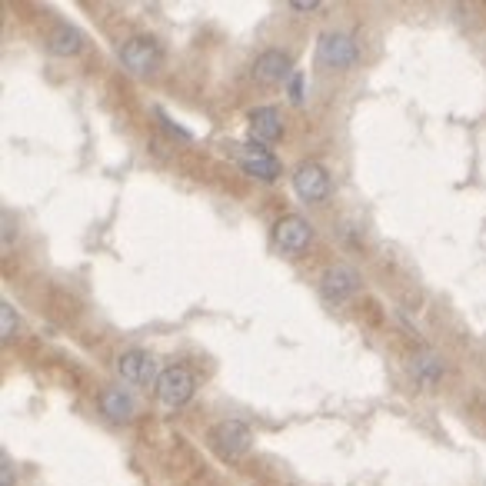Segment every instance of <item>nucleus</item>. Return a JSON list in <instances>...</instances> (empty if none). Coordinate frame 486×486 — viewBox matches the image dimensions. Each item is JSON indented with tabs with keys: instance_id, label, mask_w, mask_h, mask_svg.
<instances>
[{
	"instance_id": "nucleus-1",
	"label": "nucleus",
	"mask_w": 486,
	"mask_h": 486,
	"mask_svg": "<svg viewBox=\"0 0 486 486\" xmlns=\"http://www.w3.org/2000/svg\"><path fill=\"white\" fill-rule=\"evenodd\" d=\"M117 57H120V64H124L130 73H137V77H147L153 70L164 64V47L157 37L150 34H137V37H127L120 47H117Z\"/></svg>"
},
{
	"instance_id": "nucleus-2",
	"label": "nucleus",
	"mask_w": 486,
	"mask_h": 486,
	"mask_svg": "<svg viewBox=\"0 0 486 486\" xmlns=\"http://www.w3.org/2000/svg\"><path fill=\"white\" fill-rule=\"evenodd\" d=\"M194 390H197V380L183 363H174V366L160 370V376H157V400L164 403L167 410L187 406V403L194 400Z\"/></svg>"
},
{
	"instance_id": "nucleus-3",
	"label": "nucleus",
	"mask_w": 486,
	"mask_h": 486,
	"mask_svg": "<svg viewBox=\"0 0 486 486\" xmlns=\"http://www.w3.org/2000/svg\"><path fill=\"white\" fill-rule=\"evenodd\" d=\"M360 57V47L350 34H340V30H327L320 34L317 41V64L320 67H330V70H347L357 64Z\"/></svg>"
},
{
	"instance_id": "nucleus-4",
	"label": "nucleus",
	"mask_w": 486,
	"mask_h": 486,
	"mask_svg": "<svg viewBox=\"0 0 486 486\" xmlns=\"http://www.w3.org/2000/svg\"><path fill=\"white\" fill-rule=\"evenodd\" d=\"M293 190H297V197L304 204H323L330 197V190H334V183H330L327 167H320L313 160H304L300 167L293 170Z\"/></svg>"
},
{
	"instance_id": "nucleus-5",
	"label": "nucleus",
	"mask_w": 486,
	"mask_h": 486,
	"mask_svg": "<svg viewBox=\"0 0 486 486\" xmlns=\"http://www.w3.org/2000/svg\"><path fill=\"white\" fill-rule=\"evenodd\" d=\"M310 240H313V227L304 217H297V213H287V217H280L274 223V243L287 257H300L310 247Z\"/></svg>"
},
{
	"instance_id": "nucleus-6",
	"label": "nucleus",
	"mask_w": 486,
	"mask_h": 486,
	"mask_svg": "<svg viewBox=\"0 0 486 486\" xmlns=\"http://www.w3.org/2000/svg\"><path fill=\"white\" fill-rule=\"evenodd\" d=\"M210 440L217 446V453L227 459H240L253 444V433L243 420H223L210 430Z\"/></svg>"
},
{
	"instance_id": "nucleus-7",
	"label": "nucleus",
	"mask_w": 486,
	"mask_h": 486,
	"mask_svg": "<svg viewBox=\"0 0 486 486\" xmlns=\"http://www.w3.org/2000/svg\"><path fill=\"white\" fill-rule=\"evenodd\" d=\"M236 157H240V167H243V174H251V177H257V181L274 183L280 177V160L270 153L266 143L251 140V143H243V147H240Z\"/></svg>"
},
{
	"instance_id": "nucleus-8",
	"label": "nucleus",
	"mask_w": 486,
	"mask_h": 486,
	"mask_svg": "<svg viewBox=\"0 0 486 486\" xmlns=\"http://www.w3.org/2000/svg\"><path fill=\"white\" fill-rule=\"evenodd\" d=\"M253 81L257 84H283V81H290L293 73V60L287 50H280V47H270L264 54L253 60Z\"/></svg>"
},
{
	"instance_id": "nucleus-9",
	"label": "nucleus",
	"mask_w": 486,
	"mask_h": 486,
	"mask_svg": "<svg viewBox=\"0 0 486 486\" xmlns=\"http://www.w3.org/2000/svg\"><path fill=\"white\" fill-rule=\"evenodd\" d=\"M117 374L124 383H134V387H147L157 380V366H153V357L150 353H143V350H124L120 357H117Z\"/></svg>"
},
{
	"instance_id": "nucleus-10",
	"label": "nucleus",
	"mask_w": 486,
	"mask_h": 486,
	"mask_svg": "<svg viewBox=\"0 0 486 486\" xmlns=\"http://www.w3.org/2000/svg\"><path fill=\"white\" fill-rule=\"evenodd\" d=\"M320 290L330 304H340V300H350L353 293L360 290V274L350 270V266H330L323 280H320Z\"/></svg>"
},
{
	"instance_id": "nucleus-11",
	"label": "nucleus",
	"mask_w": 486,
	"mask_h": 486,
	"mask_svg": "<svg viewBox=\"0 0 486 486\" xmlns=\"http://www.w3.org/2000/svg\"><path fill=\"white\" fill-rule=\"evenodd\" d=\"M100 413L111 420V423H130L134 420V413H137V403H134V397L127 393V390L120 387H104L100 390Z\"/></svg>"
},
{
	"instance_id": "nucleus-12",
	"label": "nucleus",
	"mask_w": 486,
	"mask_h": 486,
	"mask_svg": "<svg viewBox=\"0 0 486 486\" xmlns=\"http://www.w3.org/2000/svg\"><path fill=\"white\" fill-rule=\"evenodd\" d=\"M247 124H251V140H257V143H274V140L283 137V120H280V113L274 107L251 111Z\"/></svg>"
},
{
	"instance_id": "nucleus-13",
	"label": "nucleus",
	"mask_w": 486,
	"mask_h": 486,
	"mask_svg": "<svg viewBox=\"0 0 486 486\" xmlns=\"http://www.w3.org/2000/svg\"><path fill=\"white\" fill-rule=\"evenodd\" d=\"M47 47H50V54L57 57H77L84 50V37H81V30H73L70 24H57V27L47 34Z\"/></svg>"
},
{
	"instance_id": "nucleus-14",
	"label": "nucleus",
	"mask_w": 486,
	"mask_h": 486,
	"mask_svg": "<svg viewBox=\"0 0 486 486\" xmlns=\"http://www.w3.org/2000/svg\"><path fill=\"white\" fill-rule=\"evenodd\" d=\"M440 376H444V363H440V357H433V353H420L417 360H413V380H417L423 390L436 387Z\"/></svg>"
},
{
	"instance_id": "nucleus-15",
	"label": "nucleus",
	"mask_w": 486,
	"mask_h": 486,
	"mask_svg": "<svg viewBox=\"0 0 486 486\" xmlns=\"http://www.w3.org/2000/svg\"><path fill=\"white\" fill-rule=\"evenodd\" d=\"M14 330H17V313H14V306L4 300V304H0V336L11 340Z\"/></svg>"
},
{
	"instance_id": "nucleus-16",
	"label": "nucleus",
	"mask_w": 486,
	"mask_h": 486,
	"mask_svg": "<svg viewBox=\"0 0 486 486\" xmlns=\"http://www.w3.org/2000/svg\"><path fill=\"white\" fill-rule=\"evenodd\" d=\"M157 117L164 120V127H167V130H170V134H174V137L190 140V130H187V127H181V124H174V120H170V117H167V113H164V111H157Z\"/></svg>"
},
{
	"instance_id": "nucleus-17",
	"label": "nucleus",
	"mask_w": 486,
	"mask_h": 486,
	"mask_svg": "<svg viewBox=\"0 0 486 486\" xmlns=\"http://www.w3.org/2000/svg\"><path fill=\"white\" fill-rule=\"evenodd\" d=\"M290 100L293 104H304V73H293L290 77Z\"/></svg>"
},
{
	"instance_id": "nucleus-18",
	"label": "nucleus",
	"mask_w": 486,
	"mask_h": 486,
	"mask_svg": "<svg viewBox=\"0 0 486 486\" xmlns=\"http://www.w3.org/2000/svg\"><path fill=\"white\" fill-rule=\"evenodd\" d=\"M290 11H320V4H317V0H306V4H304V0H293Z\"/></svg>"
},
{
	"instance_id": "nucleus-19",
	"label": "nucleus",
	"mask_w": 486,
	"mask_h": 486,
	"mask_svg": "<svg viewBox=\"0 0 486 486\" xmlns=\"http://www.w3.org/2000/svg\"><path fill=\"white\" fill-rule=\"evenodd\" d=\"M0 473H4V486H11V463H7V459L0 463Z\"/></svg>"
}]
</instances>
